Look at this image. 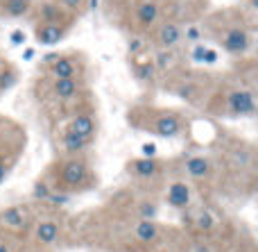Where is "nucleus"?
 I'll return each instance as SVG.
<instances>
[{"label": "nucleus", "instance_id": "f257e3e1", "mask_svg": "<svg viewBox=\"0 0 258 252\" xmlns=\"http://www.w3.org/2000/svg\"><path fill=\"white\" fill-rule=\"evenodd\" d=\"M91 184H93V173H91V166L80 155L77 157H68L59 164L54 189L66 191V193H75V191H86Z\"/></svg>", "mask_w": 258, "mask_h": 252}, {"label": "nucleus", "instance_id": "f03ea898", "mask_svg": "<svg viewBox=\"0 0 258 252\" xmlns=\"http://www.w3.org/2000/svg\"><path fill=\"white\" fill-rule=\"evenodd\" d=\"M145 123L136 127H143V130H150L152 134L163 136V139H172V136H179L183 130V121L177 112H168V109H145Z\"/></svg>", "mask_w": 258, "mask_h": 252}, {"label": "nucleus", "instance_id": "7ed1b4c3", "mask_svg": "<svg viewBox=\"0 0 258 252\" xmlns=\"http://www.w3.org/2000/svg\"><path fill=\"white\" fill-rule=\"evenodd\" d=\"M218 43L222 45L224 53L233 55V57H242L251 50V32L245 25H227L222 32L218 34Z\"/></svg>", "mask_w": 258, "mask_h": 252}, {"label": "nucleus", "instance_id": "20e7f679", "mask_svg": "<svg viewBox=\"0 0 258 252\" xmlns=\"http://www.w3.org/2000/svg\"><path fill=\"white\" fill-rule=\"evenodd\" d=\"M43 62L48 64V73L52 80H57V77H80L82 66H84L77 59V55H52V57H45Z\"/></svg>", "mask_w": 258, "mask_h": 252}, {"label": "nucleus", "instance_id": "39448f33", "mask_svg": "<svg viewBox=\"0 0 258 252\" xmlns=\"http://www.w3.org/2000/svg\"><path fill=\"white\" fill-rule=\"evenodd\" d=\"M66 130L73 132V134H77V136H82V139H86V141H93L95 132H98L95 112L93 109H77V112L71 116V121H68Z\"/></svg>", "mask_w": 258, "mask_h": 252}, {"label": "nucleus", "instance_id": "423d86ee", "mask_svg": "<svg viewBox=\"0 0 258 252\" xmlns=\"http://www.w3.org/2000/svg\"><path fill=\"white\" fill-rule=\"evenodd\" d=\"M227 109L233 116H254L256 114V98L251 89H236L227 93Z\"/></svg>", "mask_w": 258, "mask_h": 252}, {"label": "nucleus", "instance_id": "0eeeda50", "mask_svg": "<svg viewBox=\"0 0 258 252\" xmlns=\"http://www.w3.org/2000/svg\"><path fill=\"white\" fill-rule=\"evenodd\" d=\"M30 14H34L36 23H73L75 18L63 12L57 0H41L39 5H32Z\"/></svg>", "mask_w": 258, "mask_h": 252}, {"label": "nucleus", "instance_id": "6e6552de", "mask_svg": "<svg viewBox=\"0 0 258 252\" xmlns=\"http://www.w3.org/2000/svg\"><path fill=\"white\" fill-rule=\"evenodd\" d=\"M154 30V43L156 48H177L183 39V27L179 25L177 21H168L165 18L163 23H156Z\"/></svg>", "mask_w": 258, "mask_h": 252}, {"label": "nucleus", "instance_id": "1a4fd4ad", "mask_svg": "<svg viewBox=\"0 0 258 252\" xmlns=\"http://www.w3.org/2000/svg\"><path fill=\"white\" fill-rule=\"evenodd\" d=\"M134 18L141 30H152L161 21V5L159 0H136L134 5Z\"/></svg>", "mask_w": 258, "mask_h": 252}, {"label": "nucleus", "instance_id": "9d476101", "mask_svg": "<svg viewBox=\"0 0 258 252\" xmlns=\"http://www.w3.org/2000/svg\"><path fill=\"white\" fill-rule=\"evenodd\" d=\"M27 225H30V214L21 205H14V207H7L0 212V227L3 230L18 234V232H25Z\"/></svg>", "mask_w": 258, "mask_h": 252}, {"label": "nucleus", "instance_id": "9b49d317", "mask_svg": "<svg viewBox=\"0 0 258 252\" xmlns=\"http://www.w3.org/2000/svg\"><path fill=\"white\" fill-rule=\"evenodd\" d=\"M71 30V23H36L34 39L41 45H54L63 41V36Z\"/></svg>", "mask_w": 258, "mask_h": 252}, {"label": "nucleus", "instance_id": "f8f14e48", "mask_svg": "<svg viewBox=\"0 0 258 252\" xmlns=\"http://www.w3.org/2000/svg\"><path fill=\"white\" fill-rule=\"evenodd\" d=\"M127 171L132 177H138V180H154L163 173V164L154 157H143V159H134V162L127 164Z\"/></svg>", "mask_w": 258, "mask_h": 252}, {"label": "nucleus", "instance_id": "ddd939ff", "mask_svg": "<svg viewBox=\"0 0 258 252\" xmlns=\"http://www.w3.org/2000/svg\"><path fill=\"white\" fill-rule=\"evenodd\" d=\"M183 173H186L190 180H197V182H206L213 177L215 168H213V162L204 155H195V157H188L186 164H183Z\"/></svg>", "mask_w": 258, "mask_h": 252}, {"label": "nucleus", "instance_id": "4468645a", "mask_svg": "<svg viewBox=\"0 0 258 252\" xmlns=\"http://www.w3.org/2000/svg\"><path fill=\"white\" fill-rule=\"evenodd\" d=\"M80 91H82L80 77H57V80H52V93H54V98L61 100V103L75 100L77 95H80Z\"/></svg>", "mask_w": 258, "mask_h": 252}, {"label": "nucleus", "instance_id": "2eb2a0df", "mask_svg": "<svg viewBox=\"0 0 258 252\" xmlns=\"http://www.w3.org/2000/svg\"><path fill=\"white\" fill-rule=\"evenodd\" d=\"M59 236H61V227H59V223L52 221V218L39 221L34 225V239H36V243H41V245H54L59 241Z\"/></svg>", "mask_w": 258, "mask_h": 252}, {"label": "nucleus", "instance_id": "dca6fc26", "mask_svg": "<svg viewBox=\"0 0 258 252\" xmlns=\"http://www.w3.org/2000/svg\"><path fill=\"white\" fill-rule=\"evenodd\" d=\"M134 236L141 243H156L161 236V227L156 221H150V218H141V221L134 225Z\"/></svg>", "mask_w": 258, "mask_h": 252}, {"label": "nucleus", "instance_id": "f3484780", "mask_svg": "<svg viewBox=\"0 0 258 252\" xmlns=\"http://www.w3.org/2000/svg\"><path fill=\"white\" fill-rule=\"evenodd\" d=\"M91 143H93V141H86V139H82V136L73 134V132H68V130L61 134V148L68 157H77V155H82Z\"/></svg>", "mask_w": 258, "mask_h": 252}, {"label": "nucleus", "instance_id": "a211bd4d", "mask_svg": "<svg viewBox=\"0 0 258 252\" xmlns=\"http://www.w3.org/2000/svg\"><path fill=\"white\" fill-rule=\"evenodd\" d=\"M192 225H195V232H200V234L206 236L220 225V221H218V216H215L211 209L202 207L200 212L195 214V218H192Z\"/></svg>", "mask_w": 258, "mask_h": 252}, {"label": "nucleus", "instance_id": "6ab92c4d", "mask_svg": "<svg viewBox=\"0 0 258 252\" xmlns=\"http://www.w3.org/2000/svg\"><path fill=\"white\" fill-rule=\"evenodd\" d=\"M32 12V0H0V14L7 18H21Z\"/></svg>", "mask_w": 258, "mask_h": 252}, {"label": "nucleus", "instance_id": "aec40b11", "mask_svg": "<svg viewBox=\"0 0 258 252\" xmlns=\"http://www.w3.org/2000/svg\"><path fill=\"white\" fill-rule=\"evenodd\" d=\"M168 203L172 205V207H177V209L188 207V203H190V186L183 184V182L172 184L170 186V191H168Z\"/></svg>", "mask_w": 258, "mask_h": 252}, {"label": "nucleus", "instance_id": "412c9836", "mask_svg": "<svg viewBox=\"0 0 258 252\" xmlns=\"http://www.w3.org/2000/svg\"><path fill=\"white\" fill-rule=\"evenodd\" d=\"M174 62H177V53H174V48H159L156 55H154V59H152L156 73H163V71H168V68H172Z\"/></svg>", "mask_w": 258, "mask_h": 252}, {"label": "nucleus", "instance_id": "4be33fe9", "mask_svg": "<svg viewBox=\"0 0 258 252\" xmlns=\"http://www.w3.org/2000/svg\"><path fill=\"white\" fill-rule=\"evenodd\" d=\"M174 93H177L181 100L190 103V105H197V103H200V98H202L200 86H197L195 82H190V80H183L179 86H174Z\"/></svg>", "mask_w": 258, "mask_h": 252}, {"label": "nucleus", "instance_id": "5701e85b", "mask_svg": "<svg viewBox=\"0 0 258 252\" xmlns=\"http://www.w3.org/2000/svg\"><path fill=\"white\" fill-rule=\"evenodd\" d=\"M134 75H136L138 82H152L154 80L156 68H154V64H152V59L150 62H136L134 64Z\"/></svg>", "mask_w": 258, "mask_h": 252}, {"label": "nucleus", "instance_id": "b1692460", "mask_svg": "<svg viewBox=\"0 0 258 252\" xmlns=\"http://www.w3.org/2000/svg\"><path fill=\"white\" fill-rule=\"evenodd\" d=\"M16 80H18V73L14 71L12 66H5L3 71H0V91L12 89V86L16 84Z\"/></svg>", "mask_w": 258, "mask_h": 252}, {"label": "nucleus", "instance_id": "393cba45", "mask_svg": "<svg viewBox=\"0 0 258 252\" xmlns=\"http://www.w3.org/2000/svg\"><path fill=\"white\" fill-rule=\"evenodd\" d=\"M54 191V184H48L45 180H39L34 184V198L36 200H41V203H45V200L50 198V193Z\"/></svg>", "mask_w": 258, "mask_h": 252}, {"label": "nucleus", "instance_id": "a878e982", "mask_svg": "<svg viewBox=\"0 0 258 252\" xmlns=\"http://www.w3.org/2000/svg\"><path fill=\"white\" fill-rule=\"evenodd\" d=\"M57 3H59V7L66 14H71V16H75L77 12H82V9L86 7V0H57Z\"/></svg>", "mask_w": 258, "mask_h": 252}, {"label": "nucleus", "instance_id": "bb28decb", "mask_svg": "<svg viewBox=\"0 0 258 252\" xmlns=\"http://www.w3.org/2000/svg\"><path fill=\"white\" fill-rule=\"evenodd\" d=\"M190 252H215V248H213V243H209V241H195Z\"/></svg>", "mask_w": 258, "mask_h": 252}, {"label": "nucleus", "instance_id": "cd10ccee", "mask_svg": "<svg viewBox=\"0 0 258 252\" xmlns=\"http://www.w3.org/2000/svg\"><path fill=\"white\" fill-rule=\"evenodd\" d=\"M143 155H145V157H154V155H156V145L145 143V145H143Z\"/></svg>", "mask_w": 258, "mask_h": 252}, {"label": "nucleus", "instance_id": "c85d7f7f", "mask_svg": "<svg viewBox=\"0 0 258 252\" xmlns=\"http://www.w3.org/2000/svg\"><path fill=\"white\" fill-rule=\"evenodd\" d=\"M0 252H12V245H9L5 239H0Z\"/></svg>", "mask_w": 258, "mask_h": 252}, {"label": "nucleus", "instance_id": "c756f323", "mask_svg": "<svg viewBox=\"0 0 258 252\" xmlns=\"http://www.w3.org/2000/svg\"><path fill=\"white\" fill-rule=\"evenodd\" d=\"M12 252H27V250H12Z\"/></svg>", "mask_w": 258, "mask_h": 252}]
</instances>
